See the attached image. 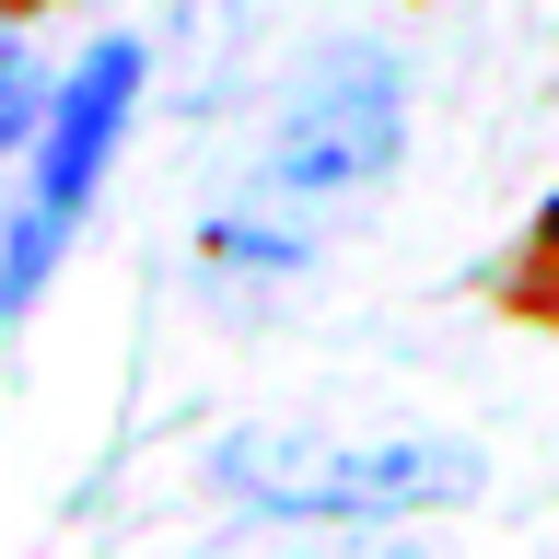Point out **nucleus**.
Returning a JSON list of instances; mask_svg holds the SVG:
<instances>
[{
	"mask_svg": "<svg viewBox=\"0 0 559 559\" xmlns=\"http://www.w3.org/2000/svg\"><path fill=\"white\" fill-rule=\"evenodd\" d=\"M210 489H234L257 524H396L478 501L489 466L454 431H338V419H257L210 454Z\"/></svg>",
	"mask_w": 559,
	"mask_h": 559,
	"instance_id": "2",
	"label": "nucleus"
},
{
	"mask_svg": "<svg viewBox=\"0 0 559 559\" xmlns=\"http://www.w3.org/2000/svg\"><path fill=\"white\" fill-rule=\"evenodd\" d=\"M548 280H559V199H548V222H536V245H524V280H513V304H524V292H548Z\"/></svg>",
	"mask_w": 559,
	"mask_h": 559,
	"instance_id": "6",
	"label": "nucleus"
},
{
	"mask_svg": "<svg viewBox=\"0 0 559 559\" xmlns=\"http://www.w3.org/2000/svg\"><path fill=\"white\" fill-rule=\"evenodd\" d=\"M129 94H140V47H129V35H105L94 59L59 82L47 152H35V187H24V222H12V257H0V314L24 304L35 280H47V257L70 245V222H82V199H94L105 152H117V129H129Z\"/></svg>",
	"mask_w": 559,
	"mask_h": 559,
	"instance_id": "3",
	"label": "nucleus"
},
{
	"mask_svg": "<svg viewBox=\"0 0 559 559\" xmlns=\"http://www.w3.org/2000/svg\"><path fill=\"white\" fill-rule=\"evenodd\" d=\"M396 152H408V82H396V59L384 47L304 59V82L280 94L269 140H257V164L234 187L222 245H280L292 257L304 234H326V222H349V210L373 199L384 175H396Z\"/></svg>",
	"mask_w": 559,
	"mask_h": 559,
	"instance_id": "1",
	"label": "nucleus"
},
{
	"mask_svg": "<svg viewBox=\"0 0 559 559\" xmlns=\"http://www.w3.org/2000/svg\"><path fill=\"white\" fill-rule=\"evenodd\" d=\"M24 129H35V117H24V59H12V35H0V152H12Z\"/></svg>",
	"mask_w": 559,
	"mask_h": 559,
	"instance_id": "7",
	"label": "nucleus"
},
{
	"mask_svg": "<svg viewBox=\"0 0 559 559\" xmlns=\"http://www.w3.org/2000/svg\"><path fill=\"white\" fill-rule=\"evenodd\" d=\"M24 12H47V0H0V24H24Z\"/></svg>",
	"mask_w": 559,
	"mask_h": 559,
	"instance_id": "8",
	"label": "nucleus"
},
{
	"mask_svg": "<svg viewBox=\"0 0 559 559\" xmlns=\"http://www.w3.org/2000/svg\"><path fill=\"white\" fill-rule=\"evenodd\" d=\"M222 559H431L419 536H373V524H280V536H245Z\"/></svg>",
	"mask_w": 559,
	"mask_h": 559,
	"instance_id": "4",
	"label": "nucleus"
},
{
	"mask_svg": "<svg viewBox=\"0 0 559 559\" xmlns=\"http://www.w3.org/2000/svg\"><path fill=\"white\" fill-rule=\"evenodd\" d=\"M245 35V0H175V47H187V59H222V47H234Z\"/></svg>",
	"mask_w": 559,
	"mask_h": 559,
	"instance_id": "5",
	"label": "nucleus"
}]
</instances>
